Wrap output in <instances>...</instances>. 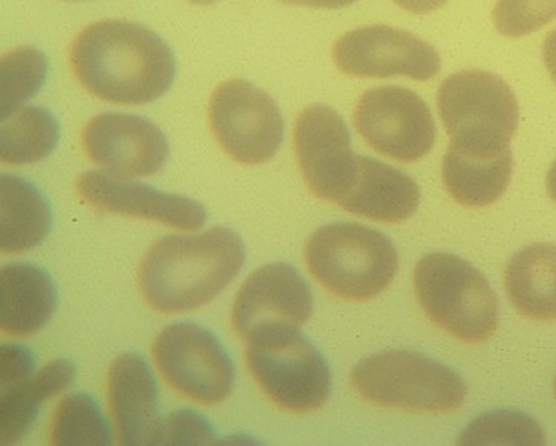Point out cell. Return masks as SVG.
Returning a JSON list of instances; mask_svg holds the SVG:
<instances>
[{"instance_id": "cell-1", "label": "cell", "mask_w": 556, "mask_h": 446, "mask_svg": "<svg viewBox=\"0 0 556 446\" xmlns=\"http://www.w3.org/2000/svg\"><path fill=\"white\" fill-rule=\"evenodd\" d=\"M73 75L97 99L141 107L164 96L176 78L168 45L141 24L104 20L73 40Z\"/></svg>"}, {"instance_id": "cell-2", "label": "cell", "mask_w": 556, "mask_h": 446, "mask_svg": "<svg viewBox=\"0 0 556 446\" xmlns=\"http://www.w3.org/2000/svg\"><path fill=\"white\" fill-rule=\"evenodd\" d=\"M243 262L241 238L225 226L198 235H168L146 251L138 286L152 310L181 314L217 298L237 277Z\"/></svg>"}, {"instance_id": "cell-3", "label": "cell", "mask_w": 556, "mask_h": 446, "mask_svg": "<svg viewBox=\"0 0 556 446\" xmlns=\"http://www.w3.org/2000/svg\"><path fill=\"white\" fill-rule=\"evenodd\" d=\"M437 103L456 151L484 158L510 151L519 108L501 76L484 71L454 73L438 89Z\"/></svg>"}, {"instance_id": "cell-4", "label": "cell", "mask_w": 556, "mask_h": 446, "mask_svg": "<svg viewBox=\"0 0 556 446\" xmlns=\"http://www.w3.org/2000/svg\"><path fill=\"white\" fill-rule=\"evenodd\" d=\"M304 257L316 282L344 301L376 298L391 286L397 271L393 243L379 231L356 223L315 231Z\"/></svg>"}, {"instance_id": "cell-5", "label": "cell", "mask_w": 556, "mask_h": 446, "mask_svg": "<svg viewBox=\"0 0 556 446\" xmlns=\"http://www.w3.org/2000/svg\"><path fill=\"white\" fill-rule=\"evenodd\" d=\"M351 385L369 405L414 413L454 412L466 399V385L453 369L404 350L361 360L353 368Z\"/></svg>"}, {"instance_id": "cell-6", "label": "cell", "mask_w": 556, "mask_h": 446, "mask_svg": "<svg viewBox=\"0 0 556 446\" xmlns=\"http://www.w3.org/2000/svg\"><path fill=\"white\" fill-rule=\"evenodd\" d=\"M414 286L428 318L446 334L473 346L496 334V295L484 275L465 259L428 255L416 268Z\"/></svg>"}, {"instance_id": "cell-7", "label": "cell", "mask_w": 556, "mask_h": 446, "mask_svg": "<svg viewBox=\"0 0 556 446\" xmlns=\"http://www.w3.org/2000/svg\"><path fill=\"white\" fill-rule=\"evenodd\" d=\"M245 360L255 383L282 411H318L330 397V368L302 331L249 344Z\"/></svg>"}, {"instance_id": "cell-8", "label": "cell", "mask_w": 556, "mask_h": 446, "mask_svg": "<svg viewBox=\"0 0 556 446\" xmlns=\"http://www.w3.org/2000/svg\"><path fill=\"white\" fill-rule=\"evenodd\" d=\"M154 364L178 395L193 404H222L233 391V362L220 340L193 323L166 326L152 346Z\"/></svg>"}, {"instance_id": "cell-9", "label": "cell", "mask_w": 556, "mask_h": 446, "mask_svg": "<svg viewBox=\"0 0 556 446\" xmlns=\"http://www.w3.org/2000/svg\"><path fill=\"white\" fill-rule=\"evenodd\" d=\"M208 113L215 139L239 164H265L281 148V111L266 91L249 80L231 79L218 85L211 96Z\"/></svg>"}, {"instance_id": "cell-10", "label": "cell", "mask_w": 556, "mask_h": 446, "mask_svg": "<svg viewBox=\"0 0 556 446\" xmlns=\"http://www.w3.org/2000/svg\"><path fill=\"white\" fill-rule=\"evenodd\" d=\"M314 312L306 280L288 263L262 267L245 280L231 310V323L247 344L286 332L302 331Z\"/></svg>"}, {"instance_id": "cell-11", "label": "cell", "mask_w": 556, "mask_h": 446, "mask_svg": "<svg viewBox=\"0 0 556 446\" xmlns=\"http://www.w3.org/2000/svg\"><path fill=\"white\" fill-rule=\"evenodd\" d=\"M359 136L376 152L416 162L435 145L437 128L428 104L403 87H377L361 97L353 115Z\"/></svg>"}, {"instance_id": "cell-12", "label": "cell", "mask_w": 556, "mask_h": 446, "mask_svg": "<svg viewBox=\"0 0 556 446\" xmlns=\"http://www.w3.org/2000/svg\"><path fill=\"white\" fill-rule=\"evenodd\" d=\"M332 59L339 71L359 78L403 76L426 83L441 71L440 54L416 35L391 26H365L337 40Z\"/></svg>"}, {"instance_id": "cell-13", "label": "cell", "mask_w": 556, "mask_h": 446, "mask_svg": "<svg viewBox=\"0 0 556 446\" xmlns=\"http://www.w3.org/2000/svg\"><path fill=\"white\" fill-rule=\"evenodd\" d=\"M294 149L308 189L320 200L339 205L358 170L343 117L324 104L304 109L295 121Z\"/></svg>"}, {"instance_id": "cell-14", "label": "cell", "mask_w": 556, "mask_h": 446, "mask_svg": "<svg viewBox=\"0 0 556 446\" xmlns=\"http://www.w3.org/2000/svg\"><path fill=\"white\" fill-rule=\"evenodd\" d=\"M89 160L113 176L148 177L164 169L169 145L160 127L146 117L105 112L92 117L83 132Z\"/></svg>"}, {"instance_id": "cell-15", "label": "cell", "mask_w": 556, "mask_h": 446, "mask_svg": "<svg viewBox=\"0 0 556 446\" xmlns=\"http://www.w3.org/2000/svg\"><path fill=\"white\" fill-rule=\"evenodd\" d=\"M76 190L87 205L100 213L144 219L186 233L201 230L206 222V212L201 202L162 193L153 186L100 170L80 174Z\"/></svg>"}, {"instance_id": "cell-16", "label": "cell", "mask_w": 556, "mask_h": 446, "mask_svg": "<svg viewBox=\"0 0 556 446\" xmlns=\"http://www.w3.org/2000/svg\"><path fill=\"white\" fill-rule=\"evenodd\" d=\"M108 401L116 441L125 446L160 444L164 419L160 388L143 357L127 352L109 369Z\"/></svg>"}, {"instance_id": "cell-17", "label": "cell", "mask_w": 556, "mask_h": 446, "mask_svg": "<svg viewBox=\"0 0 556 446\" xmlns=\"http://www.w3.org/2000/svg\"><path fill=\"white\" fill-rule=\"evenodd\" d=\"M420 190L407 174L383 162L358 156L355 181L339 206L356 216L400 223L416 213Z\"/></svg>"}, {"instance_id": "cell-18", "label": "cell", "mask_w": 556, "mask_h": 446, "mask_svg": "<svg viewBox=\"0 0 556 446\" xmlns=\"http://www.w3.org/2000/svg\"><path fill=\"white\" fill-rule=\"evenodd\" d=\"M56 308L54 282L42 268L10 263L0 270V330L24 338L38 334Z\"/></svg>"}, {"instance_id": "cell-19", "label": "cell", "mask_w": 556, "mask_h": 446, "mask_svg": "<svg viewBox=\"0 0 556 446\" xmlns=\"http://www.w3.org/2000/svg\"><path fill=\"white\" fill-rule=\"evenodd\" d=\"M75 379V364L55 359L30 379L0 388V445L18 444L34 425L43 401L66 392Z\"/></svg>"}, {"instance_id": "cell-20", "label": "cell", "mask_w": 556, "mask_h": 446, "mask_svg": "<svg viewBox=\"0 0 556 446\" xmlns=\"http://www.w3.org/2000/svg\"><path fill=\"white\" fill-rule=\"evenodd\" d=\"M52 214L47 198L34 184L15 174L0 181V250L18 255L48 237Z\"/></svg>"}, {"instance_id": "cell-21", "label": "cell", "mask_w": 556, "mask_h": 446, "mask_svg": "<svg viewBox=\"0 0 556 446\" xmlns=\"http://www.w3.org/2000/svg\"><path fill=\"white\" fill-rule=\"evenodd\" d=\"M507 298L523 318L556 320V246L534 245L507 263Z\"/></svg>"}, {"instance_id": "cell-22", "label": "cell", "mask_w": 556, "mask_h": 446, "mask_svg": "<svg viewBox=\"0 0 556 446\" xmlns=\"http://www.w3.org/2000/svg\"><path fill=\"white\" fill-rule=\"evenodd\" d=\"M513 152L473 157L450 146L442 164V181L450 196L466 207H486L501 200L513 177Z\"/></svg>"}, {"instance_id": "cell-23", "label": "cell", "mask_w": 556, "mask_h": 446, "mask_svg": "<svg viewBox=\"0 0 556 446\" xmlns=\"http://www.w3.org/2000/svg\"><path fill=\"white\" fill-rule=\"evenodd\" d=\"M59 123L48 109H18L2 120L0 158L3 164H35L51 156L59 144Z\"/></svg>"}, {"instance_id": "cell-24", "label": "cell", "mask_w": 556, "mask_h": 446, "mask_svg": "<svg viewBox=\"0 0 556 446\" xmlns=\"http://www.w3.org/2000/svg\"><path fill=\"white\" fill-rule=\"evenodd\" d=\"M48 441L54 446H109L111 425L91 396L75 393L56 407Z\"/></svg>"}, {"instance_id": "cell-25", "label": "cell", "mask_w": 556, "mask_h": 446, "mask_svg": "<svg viewBox=\"0 0 556 446\" xmlns=\"http://www.w3.org/2000/svg\"><path fill=\"white\" fill-rule=\"evenodd\" d=\"M47 73V57L36 48H17L2 57V120L38 95Z\"/></svg>"}, {"instance_id": "cell-26", "label": "cell", "mask_w": 556, "mask_h": 446, "mask_svg": "<svg viewBox=\"0 0 556 446\" xmlns=\"http://www.w3.org/2000/svg\"><path fill=\"white\" fill-rule=\"evenodd\" d=\"M458 445H545L546 435L526 413L497 411L478 417L458 437Z\"/></svg>"}, {"instance_id": "cell-27", "label": "cell", "mask_w": 556, "mask_h": 446, "mask_svg": "<svg viewBox=\"0 0 556 446\" xmlns=\"http://www.w3.org/2000/svg\"><path fill=\"white\" fill-rule=\"evenodd\" d=\"M493 18L503 36L522 38L554 22L556 0H498Z\"/></svg>"}, {"instance_id": "cell-28", "label": "cell", "mask_w": 556, "mask_h": 446, "mask_svg": "<svg viewBox=\"0 0 556 446\" xmlns=\"http://www.w3.org/2000/svg\"><path fill=\"white\" fill-rule=\"evenodd\" d=\"M214 442L213 425L199 413L182 409L164 419L157 445H213Z\"/></svg>"}, {"instance_id": "cell-29", "label": "cell", "mask_w": 556, "mask_h": 446, "mask_svg": "<svg viewBox=\"0 0 556 446\" xmlns=\"http://www.w3.org/2000/svg\"><path fill=\"white\" fill-rule=\"evenodd\" d=\"M35 357L27 348L17 344H5L0 348V388L11 387L35 374Z\"/></svg>"}, {"instance_id": "cell-30", "label": "cell", "mask_w": 556, "mask_h": 446, "mask_svg": "<svg viewBox=\"0 0 556 446\" xmlns=\"http://www.w3.org/2000/svg\"><path fill=\"white\" fill-rule=\"evenodd\" d=\"M393 2L413 14H429V12L441 10L448 0H393Z\"/></svg>"}, {"instance_id": "cell-31", "label": "cell", "mask_w": 556, "mask_h": 446, "mask_svg": "<svg viewBox=\"0 0 556 446\" xmlns=\"http://www.w3.org/2000/svg\"><path fill=\"white\" fill-rule=\"evenodd\" d=\"M279 2L288 3V5L316 8V10H340V8L358 2V0H279Z\"/></svg>"}, {"instance_id": "cell-32", "label": "cell", "mask_w": 556, "mask_h": 446, "mask_svg": "<svg viewBox=\"0 0 556 446\" xmlns=\"http://www.w3.org/2000/svg\"><path fill=\"white\" fill-rule=\"evenodd\" d=\"M543 60H545L551 78L556 84V28L546 36L545 44H543Z\"/></svg>"}, {"instance_id": "cell-33", "label": "cell", "mask_w": 556, "mask_h": 446, "mask_svg": "<svg viewBox=\"0 0 556 446\" xmlns=\"http://www.w3.org/2000/svg\"><path fill=\"white\" fill-rule=\"evenodd\" d=\"M547 193L552 200L556 202V160L549 170V174H547Z\"/></svg>"}, {"instance_id": "cell-34", "label": "cell", "mask_w": 556, "mask_h": 446, "mask_svg": "<svg viewBox=\"0 0 556 446\" xmlns=\"http://www.w3.org/2000/svg\"><path fill=\"white\" fill-rule=\"evenodd\" d=\"M190 3H197V5H210V3L217 2V0H189Z\"/></svg>"}, {"instance_id": "cell-35", "label": "cell", "mask_w": 556, "mask_h": 446, "mask_svg": "<svg viewBox=\"0 0 556 446\" xmlns=\"http://www.w3.org/2000/svg\"><path fill=\"white\" fill-rule=\"evenodd\" d=\"M68 2H79V0H68Z\"/></svg>"}, {"instance_id": "cell-36", "label": "cell", "mask_w": 556, "mask_h": 446, "mask_svg": "<svg viewBox=\"0 0 556 446\" xmlns=\"http://www.w3.org/2000/svg\"><path fill=\"white\" fill-rule=\"evenodd\" d=\"M555 395H556V380H555Z\"/></svg>"}]
</instances>
